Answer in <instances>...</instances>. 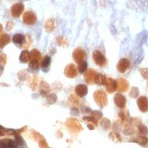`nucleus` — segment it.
<instances>
[{
	"instance_id": "nucleus-1",
	"label": "nucleus",
	"mask_w": 148,
	"mask_h": 148,
	"mask_svg": "<svg viewBox=\"0 0 148 148\" xmlns=\"http://www.w3.org/2000/svg\"><path fill=\"white\" fill-rule=\"evenodd\" d=\"M93 99H94V101L96 104L100 108H104V107L107 106V104H108V101L106 93L101 90H97L94 92Z\"/></svg>"
},
{
	"instance_id": "nucleus-2",
	"label": "nucleus",
	"mask_w": 148,
	"mask_h": 148,
	"mask_svg": "<svg viewBox=\"0 0 148 148\" xmlns=\"http://www.w3.org/2000/svg\"><path fill=\"white\" fill-rule=\"evenodd\" d=\"M92 59L94 61L95 64L100 67H104L108 63L106 57L104 54L99 50H96L92 53Z\"/></svg>"
},
{
	"instance_id": "nucleus-3",
	"label": "nucleus",
	"mask_w": 148,
	"mask_h": 148,
	"mask_svg": "<svg viewBox=\"0 0 148 148\" xmlns=\"http://www.w3.org/2000/svg\"><path fill=\"white\" fill-rule=\"evenodd\" d=\"M66 126L73 133H79L82 130L79 121L74 119H68L66 121Z\"/></svg>"
},
{
	"instance_id": "nucleus-4",
	"label": "nucleus",
	"mask_w": 148,
	"mask_h": 148,
	"mask_svg": "<svg viewBox=\"0 0 148 148\" xmlns=\"http://www.w3.org/2000/svg\"><path fill=\"white\" fill-rule=\"evenodd\" d=\"M37 18L35 13L33 11H26L23 15V22L27 25H33L36 22Z\"/></svg>"
},
{
	"instance_id": "nucleus-5",
	"label": "nucleus",
	"mask_w": 148,
	"mask_h": 148,
	"mask_svg": "<svg viewBox=\"0 0 148 148\" xmlns=\"http://www.w3.org/2000/svg\"><path fill=\"white\" fill-rule=\"evenodd\" d=\"M64 75L70 79L76 78L78 75L77 67L74 64H67L65 67V69H64Z\"/></svg>"
},
{
	"instance_id": "nucleus-6",
	"label": "nucleus",
	"mask_w": 148,
	"mask_h": 148,
	"mask_svg": "<svg viewBox=\"0 0 148 148\" xmlns=\"http://www.w3.org/2000/svg\"><path fill=\"white\" fill-rule=\"evenodd\" d=\"M86 57H87V53L84 49L81 48V47L75 49L73 53V58L74 61L77 63L82 60H85Z\"/></svg>"
},
{
	"instance_id": "nucleus-7",
	"label": "nucleus",
	"mask_w": 148,
	"mask_h": 148,
	"mask_svg": "<svg viewBox=\"0 0 148 148\" xmlns=\"http://www.w3.org/2000/svg\"><path fill=\"white\" fill-rule=\"evenodd\" d=\"M137 105L139 110L142 113L148 112V98L145 96H141L137 99Z\"/></svg>"
},
{
	"instance_id": "nucleus-8",
	"label": "nucleus",
	"mask_w": 148,
	"mask_h": 148,
	"mask_svg": "<svg viewBox=\"0 0 148 148\" xmlns=\"http://www.w3.org/2000/svg\"><path fill=\"white\" fill-rule=\"evenodd\" d=\"M25 6L22 2H16L11 7V14L15 18H18L24 11Z\"/></svg>"
},
{
	"instance_id": "nucleus-9",
	"label": "nucleus",
	"mask_w": 148,
	"mask_h": 148,
	"mask_svg": "<svg viewBox=\"0 0 148 148\" xmlns=\"http://www.w3.org/2000/svg\"><path fill=\"white\" fill-rule=\"evenodd\" d=\"M130 66V62L126 58H122L119 61L116 67H117L119 72L124 73L129 69Z\"/></svg>"
},
{
	"instance_id": "nucleus-10",
	"label": "nucleus",
	"mask_w": 148,
	"mask_h": 148,
	"mask_svg": "<svg viewBox=\"0 0 148 148\" xmlns=\"http://www.w3.org/2000/svg\"><path fill=\"white\" fill-rule=\"evenodd\" d=\"M105 87H106V90L109 93H113V92H114L115 91L118 90L117 81H116V80H114L113 79H111V78H108V79H107Z\"/></svg>"
},
{
	"instance_id": "nucleus-11",
	"label": "nucleus",
	"mask_w": 148,
	"mask_h": 148,
	"mask_svg": "<svg viewBox=\"0 0 148 148\" xmlns=\"http://www.w3.org/2000/svg\"><path fill=\"white\" fill-rule=\"evenodd\" d=\"M114 102L115 104L119 108H120V109H124L125 108V105H126V98L125 97V96H123L122 94H121L120 92L116 93L114 97Z\"/></svg>"
},
{
	"instance_id": "nucleus-12",
	"label": "nucleus",
	"mask_w": 148,
	"mask_h": 148,
	"mask_svg": "<svg viewBox=\"0 0 148 148\" xmlns=\"http://www.w3.org/2000/svg\"><path fill=\"white\" fill-rule=\"evenodd\" d=\"M97 72L93 69L88 70L86 73L84 74V79H85L86 82L90 84H92L94 83L95 77H96Z\"/></svg>"
},
{
	"instance_id": "nucleus-13",
	"label": "nucleus",
	"mask_w": 148,
	"mask_h": 148,
	"mask_svg": "<svg viewBox=\"0 0 148 148\" xmlns=\"http://www.w3.org/2000/svg\"><path fill=\"white\" fill-rule=\"evenodd\" d=\"M75 92H76V94L79 97L83 98L84 96H85L86 95L88 94V88L85 84H78V85L76 87Z\"/></svg>"
},
{
	"instance_id": "nucleus-14",
	"label": "nucleus",
	"mask_w": 148,
	"mask_h": 148,
	"mask_svg": "<svg viewBox=\"0 0 148 148\" xmlns=\"http://www.w3.org/2000/svg\"><path fill=\"white\" fill-rule=\"evenodd\" d=\"M118 84V90L119 92H126L129 89V83L125 79H119L117 81Z\"/></svg>"
},
{
	"instance_id": "nucleus-15",
	"label": "nucleus",
	"mask_w": 148,
	"mask_h": 148,
	"mask_svg": "<svg viewBox=\"0 0 148 148\" xmlns=\"http://www.w3.org/2000/svg\"><path fill=\"white\" fill-rule=\"evenodd\" d=\"M45 28L46 31L48 33L53 31L54 29L56 28V19L52 18L47 19L45 25Z\"/></svg>"
},
{
	"instance_id": "nucleus-16",
	"label": "nucleus",
	"mask_w": 148,
	"mask_h": 148,
	"mask_svg": "<svg viewBox=\"0 0 148 148\" xmlns=\"http://www.w3.org/2000/svg\"><path fill=\"white\" fill-rule=\"evenodd\" d=\"M51 62V59L50 56H45L43 58V59L42 60L40 64V66L41 67H42V71H45V72H47V71H48L49 69L48 67H50Z\"/></svg>"
},
{
	"instance_id": "nucleus-17",
	"label": "nucleus",
	"mask_w": 148,
	"mask_h": 148,
	"mask_svg": "<svg viewBox=\"0 0 148 148\" xmlns=\"http://www.w3.org/2000/svg\"><path fill=\"white\" fill-rule=\"evenodd\" d=\"M17 144L10 139L5 138L0 141V147H16Z\"/></svg>"
},
{
	"instance_id": "nucleus-18",
	"label": "nucleus",
	"mask_w": 148,
	"mask_h": 148,
	"mask_svg": "<svg viewBox=\"0 0 148 148\" xmlns=\"http://www.w3.org/2000/svg\"><path fill=\"white\" fill-rule=\"evenodd\" d=\"M107 81L106 76L101 73H97L95 77L94 82L98 85H105Z\"/></svg>"
},
{
	"instance_id": "nucleus-19",
	"label": "nucleus",
	"mask_w": 148,
	"mask_h": 148,
	"mask_svg": "<svg viewBox=\"0 0 148 148\" xmlns=\"http://www.w3.org/2000/svg\"><path fill=\"white\" fill-rule=\"evenodd\" d=\"M25 41V37L22 34H16L13 36V42L17 45H22Z\"/></svg>"
},
{
	"instance_id": "nucleus-20",
	"label": "nucleus",
	"mask_w": 148,
	"mask_h": 148,
	"mask_svg": "<svg viewBox=\"0 0 148 148\" xmlns=\"http://www.w3.org/2000/svg\"><path fill=\"white\" fill-rule=\"evenodd\" d=\"M31 59V56L30 53L27 51H23L20 55V61L22 63L28 62Z\"/></svg>"
},
{
	"instance_id": "nucleus-21",
	"label": "nucleus",
	"mask_w": 148,
	"mask_h": 148,
	"mask_svg": "<svg viewBox=\"0 0 148 148\" xmlns=\"http://www.w3.org/2000/svg\"><path fill=\"white\" fill-rule=\"evenodd\" d=\"M77 69L80 73H84L87 69H88V63L86 62L85 60H82L77 63Z\"/></svg>"
},
{
	"instance_id": "nucleus-22",
	"label": "nucleus",
	"mask_w": 148,
	"mask_h": 148,
	"mask_svg": "<svg viewBox=\"0 0 148 148\" xmlns=\"http://www.w3.org/2000/svg\"><path fill=\"white\" fill-rule=\"evenodd\" d=\"M50 91V87H49L48 84L45 82H42L40 84V93L43 96H45L47 93H48V92Z\"/></svg>"
},
{
	"instance_id": "nucleus-23",
	"label": "nucleus",
	"mask_w": 148,
	"mask_h": 148,
	"mask_svg": "<svg viewBox=\"0 0 148 148\" xmlns=\"http://www.w3.org/2000/svg\"><path fill=\"white\" fill-rule=\"evenodd\" d=\"M39 67V60H37V59H31V61L30 62V64H29V69L31 71H33V72H34V71H38Z\"/></svg>"
},
{
	"instance_id": "nucleus-24",
	"label": "nucleus",
	"mask_w": 148,
	"mask_h": 148,
	"mask_svg": "<svg viewBox=\"0 0 148 148\" xmlns=\"http://www.w3.org/2000/svg\"><path fill=\"white\" fill-rule=\"evenodd\" d=\"M10 36L7 34H3L0 36V47H5L10 42Z\"/></svg>"
},
{
	"instance_id": "nucleus-25",
	"label": "nucleus",
	"mask_w": 148,
	"mask_h": 148,
	"mask_svg": "<svg viewBox=\"0 0 148 148\" xmlns=\"http://www.w3.org/2000/svg\"><path fill=\"white\" fill-rule=\"evenodd\" d=\"M30 56H31V59H37V60H39L42 58V54L41 53L39 52L38 50L36 49H34L31 51L30 52Z\"/></svg>"
},
{
	"instance_id": "nucleus-26",
	"label": "nucleus",
	"mask_w": 148,
	"mask_h": 148,
	"mask_svg": "<svg viewBox=\"0 0 148 148\" xmlns=\"http://www.w3.org/2000/svg\"><path fill=\"white\" fill-rule=\"evenodd\" d=\"M101 127L104 130H108L110 128V121L108 119H103L101 121Z\"/></svg>"
},
{
	"instance_id": "nucleus-27",
	"label": "nucleus",
	"mask_w": 148,
	"mask_h": 148,
	"mask_svg": "<svg viewBox=\"0 0 148 148\" xmlns=\"http://www.w3.org/2000/svg\"><path fill=\"white\" fill-rule=\"evenodd\" d=\"M138 94H139V90H138V88H136V87H133L131 90H130V92L129 96L131 98L135 99V98L138 97Z\"/></svg>"
},
{
	"instance_id": "nucleus-28",
	"label": "nucleus",
	"mask_w": 148,
	"mask_h": 148,
	"mask_svg": "<svg viewBox=\"0 0 148 148\" xmlns=\"http://www.w3.org/2000/svg\"><path fill=\"white\" fill-rule=\"evenodd\" d=\"M134 141L135 142H136V143L139 144V145H145L147 144V138H145V137H144L141 136L136 138V140H134Z\"/></svg>"
},
{
	"instance_id": "nucleus-29",
	"label": "nucleus",
	"mask_w": 148,
	"mask_h": 148,
	"mask_svg": "<svg viewBox=\"0 0 148 148\" xmlns=\"http://www.w3.org/2000/svg\"><path fill=\"white\" fill-rule=\"evenodd\" d=\"M138 132H139V133L141 134V136H145V135L147 134V128L143 125H139V126H138Z\"/></svg>"
},
{
	"instance_id": "nucleus-30",
	"label": "nucleus",
	"mask_w": 148,
	"mask_h": 148,
	"mask_svg": "<svg viewBox=\"0 0 148 148\" xmlns=\"http://www.w3.org/2000/svg\"><path fill=\"white\" fill-rule=\"evenodd\" d=\"M57 100V96H56L55 94H50L48 96H47V102L49 104H53L54 102H56Z\"/></svg>"
},
{
	"instance_id": "nucleus-31",
	"label": "nucleus",
	"mask_w": 148,
	"mask_h": 148,
	"mask_svg": "<svg viewBox=\"0 0 148 148\" xmlns=\"http://www.w3.org/2000/svg\"><path fill=\"white\" fill-rule=\"evenodd\" d=\"M140 73L144 79L148 80V68H141Z\"/></svg>"
},
{
	"instance_id": "nucleus-32",
	"label": "nucleus",
	"mask_w": 148,
	"mask_h": 148,
	"mask_svg": "<svg viewBox=\"0 0 148 148\" xmlns=\"http://www.w3.org/2000/svg\"><path fill=\"white\" fill-rule=\"evenodd\" d=\"M91 116H92L95 119L98 121V120H99L102 117V113L99 112V111H93L92 114H91Z\"/></svg>"
},
{
	"instance_id": "nucleus-33",
	"label": "nucleus",
	"mask_w": 148,
	"mask_h": 148,
	"mask_svg": "<svg viewBox=\"0 0 148 148\" xmlns=\"http://www.w3.org/2000/svg\"><path fill=\"white\" fill-rule=\"evenodd\" d=\"M56 42H57V44L59 45V46L63 45L66 44V39L64 38L62 36L57 37V39H56Z\"/></svg>"
},
{
	"instance_id": "nucleus-34",
	"label": "nucleus",
	"mask_w": 148,
	"mask_h": 148,
	"mask_svg": "<svg viewBox=\"0 0 148 148\" xmlns=\"http://www.w3.org/2000/svg\"><path fill=\"white\" fill-rule=\"evenodd\" d=\"M4 134H5V130L2 127H0V136H3Z\"/></svg>"
},
{
	"instance_id": "nucleus-35",
	"label": "nucleus",
	"mask_w": 148,
	"mask_h": 148,
	"mask_svg": "<svg viewBox=\"0 0 148 148\" xmlns=\"http://www.w3.org/2000/svg\"><path fill=\"white\" fill-rule=\"evenodd\" d=\"M88 128H89V129L94 130V127H93V126H92V125H88Z\"/></svg>"
},
{
	"instance_id": "nucleus-36",
	"label": "nucleus",
	"mask_w": 148,
	"mask_h": 148,
	"mask_svg": "<svg viewBox=\"0 0 148 148\" xmlns=\"http://www.w3.org/2000/svg\"><path fill=\"white\" fill-rule=\"evenodd\" d=\"M2 30V26L1 25H0V32H1Z\"/></svg>"
}]
</instances>
